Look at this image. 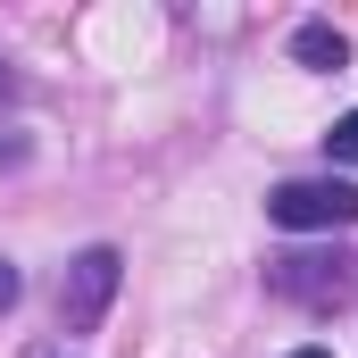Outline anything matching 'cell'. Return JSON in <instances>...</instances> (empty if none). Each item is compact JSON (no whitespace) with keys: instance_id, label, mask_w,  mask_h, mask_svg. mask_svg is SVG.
<instances>
[{"instance_id":"cell-5","label":"cell","mask_w":358,"mask_h":358,"mask_svg":"<svg viewBox=\"0 0 358 358\" xmlns=\"http://www.w3.org/2000/svg\"><path fill=\"white\" fill-rule=\"evenodd\" d=\"M0 308H17V267L0 259Z\"/></svg>"},{"instance_id":"cell-4","label":"cell","mask_w":358,"mask_h":358,"mask_svg":"<svg viewBox=\"0 0 358 358\" xmlns=\"http://www.w3.org/2000/svg\"><path fill=\"white\" fill-rule=\"evenodd\" d=\"M325 150H334L342 167H358V108H350V117H334V134H325Z\"/></svg>"},{"instance_id":"cell-3","label":"cell","mask_w":358,"mask_h":358,"mask_svg":"<svg viewBox=\"0 0 358 358\" xmlns=\"http://www.w3.org/2000/svg\"><path fill=\"white\" fill-rule=\"evenodd\" d=\"M292 59H300V67H342L350 42H342L334 25H300V34H292Z\"/></svg>"},{"instance_id":"cell-1","label":"cell","mask_w":358,"mask_h":358,"mask_svg":"<svg viewBox=\"0 0 358 358\" xmlns=\"http://www.w3.org/2000/svg\"><path fill=\"white\" fill-rule=\"evenodd\" d=\"M267 217L292 225V234H342V225H358V183H342V176L275 183V192H267Z\"/></svg>"},{"instance_id":"cell-2","label":"cell","mask_w":358,"mask_h":358,"mask_svg":"<svg viewBox=\"0 0 358 358\" xmlns=\"http://www.w3.org/2000/svg\"><path fill=\"white\" fill-rule=\"evenodd\" d=\"M117 275H125V259H117V250H84V259L67 267V283H59V317H67V325H92V317L108 308Z\"/></svg>"},{"instance_id":"cell-6","label":"cell","mask_w":358,"mask_h":358,"mask_svg":"<svg viewBox=\"0 0 358 358\" xmlns=\"http://www.w3.org/2000/svg\"><path fill=\"white\" fill-rule=\"evenodd\" d=\"M292 358H334V350H292Z\"/></svg>"}]
</instances>
